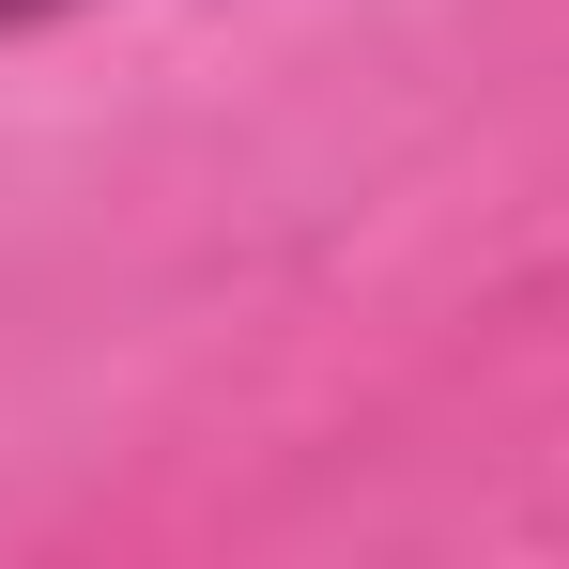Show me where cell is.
I'll return each mask as SVG.
<instances>
[{
	"label": "cell",
	"mask_w": 569,
	"mask_h": 569,
	"mask_svg": "<svg viewBox=\"0 0 569 569\" xmlns=\"http://www.w3.org/2000/svg\"><path fill=\"white\" fill-rule=\"evenodd\" d=\"M0 16H47V0H0Z\"/></svg>",
	"instance_id": "6da1fadb"
}]
</instances>
